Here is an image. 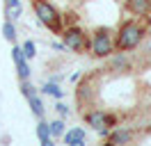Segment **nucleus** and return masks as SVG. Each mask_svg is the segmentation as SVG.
Here are the masks:
<instances>
[{"label": "nucleus", "instance_id": "nucleus-15", "mask_svg": "<svg viewBox=\"0 0 151 146\" xmlns=\"http://www.w3.org/2000/svg\"><path fill=\"white\" fill-rule=\"evenodd\" d=\"M48 128H50V135L53 137H62L64 135V121H62V119H55L53 123H48Z\"/></svg>", "mask_w": 151, "mask_h": 146}, {"label": "nucleus", "instance_id": "nucleus-17", "mask_svg": "<svg viewBox=\"0 0 151 146\" xmlns=\"http://www.w3.org/2000/svg\"><path fill=\"white\" fill-rule=\"evenodd\" d=\"M23 55H25L28 59H32V57L37 55V46H35V41H25V44H23Z\"/></svg>", "mask_w": 151, "mask_h": 146}, {"label": "nucleus", "instance_id": "nucleus-9", "mask_svg": "<svg viewBox=\"0 0 151 146\" xmlns=\"http://www.w3.org/2000/svg\"><path fill=\"white\" fill-rule=\"evenodd\" d=\"M64 142L69 146H85V130L83 128H71L69 132H64Z\"/></svg>", "mask_w": 151, "mask_h": 146}, {"label": "nucleus", "instance_id": "nucleus-11", "mask_svg": "<svg viewBox=\"0 0 151 146\" xmlns=\"http://www.w3.org/2000/svg\"><path fill=\"white\" fill-rule=\"evenodd\" d=\"M37 135H39V142H41L44 146H50V144H53V135H50L48 123H44V121L39 123V126H37Z\"/></svg>", "mask_w": 151, "mask_h": 146}, {"label": "nucleus", "instance_id": "nucleus-1", "mask_svg": "<svg viewBox=\"0 0 151 146\" xmlns=\"http://www.w3.org/2000/svg\"><path fill=\"white\" fill-rule=\"evenodd\" d=\"M142 36H144V30L135 21H124L114 34V46L119 53H128V50H135L140 46Z\"/></svg>", "mask_w": 151, "mask_h": 146}, {"label": "nucleus", "instance_id": "nucleus-6", "mask_svg": "<svg viewBox=\"0 0 151 146\" xmlns=\"http://www.w3.org/2000/svg\"><path fill=\"white\" fill-rule=\"evenodd\" d=\"M108 119L110 114H105L103 110H92V112H87L85 114V121L89 123V128H94V130H101V128L108 126ZM110 128V126H108Z\"/></svg>", "mask_w": 151, "mask_h": 146}, {"label": "nucleus", "instance_id": "nucleus-12", "mask_svg": "<svg viewBox=\"0 0 151 146\" xmlns=\"http://www.w3.org/2000/svg\"><path fill=\"white\" fill-rule=\"evenodd\" d=\"M131 69V62L124 57V55H117L112 62H110V71H117V73H122V71H128Z\"/></svg>", "mask_w": 151, "mask_h": 146}, {"label": "nucleus", "instance_id": "nucleus-4", "mask_svg": "<svg viewBox=\"0 0 151 146\" xmlns=\"http://www.w3.org/2000/svg\"><path fill=\"white\" fill-rule=\"evenodd\" d=\"M62 39H64V46L71 48L73 53H87L89 46H92V39L87 36V32L83 27H78V25H69L64 30Z\"/></svg>", "mask_w": 151, "mask_h": 146}, {"label": "nucleus", "instance_id": "nucleus-18", "mask_svg": "<svg viewBox=\"0 0 151 146\" xmlns=\"http://www.w3.org/2000/svg\"><path fill=\"white\" fill-rule=\"evenodd\" d=\"M57 112H60L62 117H66V114H69V110H66V105H64V103H57Z\"/></svg>", "mask_w": 151, "mask_h": 146}, {"label": "nucleus", "instance_id": "nucleus-3", "mask_svg": "<svg viewBox=\"0 0 151 146\" xmlns=\"http://www.w3.org/2000/svg\"><path fill=\"white\" fill-rule=\"evenodd\" d=\"M89 50H92L94 57H110L117 50L114 39H112V30L110 27H96L92 32V46H89Z\"/></svg>", "mask_w": 151, "mask_h": 146}, {"label": "nucleus", "instance_id": "nucleus-13", "mask_svg": "<svg viewBox=\"0 0 151 146\" xmlns=\"http://www.w3.org/2000/svg\"><path fill=\"white\" fill-rule=\"evenodd\" d=\"M2 34H5L7 41H16V27H14V23H12L9 18H7L5 25H2Z\"/></svg>", "mask_w": 151, "mask_h": 146}, {"label": "nucleus", "instance_id": "nucleus-5", "mask_svg": "<svg viewBox=\"0 0 151 146\" xmlns=\"http://www.w3.org/2000/svg\"><path fill=\"white\" fill-rule=\"evenodd\" d=\"M12 57H14V64H16L19 78H21V80H28V78H30V66H28V57L23 55V48L14 46V50H12Z\"/></svg>", "mask_w": 151, "mask_h": 146}, {"label": "nucleus", "instance_id": "nucleus-8", "mask_svg": "<svg viewBox=\"0 0 151 146\" xmlns=\"http://www.w3.org/2000/svg\"><path fill=\"white\" fill-rule=\"evenodd\" d=\"M126 9L135 16H144L151 9V0H126Z\"/></svg>", "mask_w": 151, "mask_h": 146}, {"label": "nucleus", "instance_id": "nucleus-7", "mask_svg": "<svg viewBox=\"0 0 151 146\" xmlns=\"http://www.w3.org/2000/svg\"><path fill=\"white\" fill-rule=\"evenodd\" d=\"M131 142H133L131 130H114V132H108V144L110 146H122V144H131Z\"/></svg>", "mask_w": 151, "mask_h": 146}, {"label": "nucleus", "instance_id": "nucleus-10", "mask_svg": "<svg viewBox=\"0 0 151 146\" xmlns=\"http://www.w3.org/2000/svg\"><path fill=\"white\" fill-rule=\"evenodd\" d=\"M21 11H23V7H21V0H5V16L9 18V21L19 18Z\"/></svg>", "mask_w": 151, "mask_h": 146}, {"label": "nucleus", "instance_id": "nucleus-14", "mask_svg": "<svg viewBox=\"0 0 151 146\" xmlns=\"http://www.w3.org/2000/svg\"><path fill=\"white\" fill-rule=\"evenodd\" d=\"M28 103H30V107H32V112H35V117H37V119L44 117V105H41V100H39L37 96H30Z\"/></svg>", "mask_w": 151, "mask_h": 146}, {"label": "nucleus", "instance_id": "nucleus-2", "mask_svg": "<svg viewBox=\"0 0 151 146\" xmlns=\"http://www.w3.org/2000/svg\"><path fill=\"white\" fill-rule=\"evenodd\" d=\"M32 7H35L37 18L50 32H55V34L62 32V14L57 11V7L53 2H48V0H32Z\"/></svg>", "mask_w": 151, "mask_h": 146}, {"label": "nucleus", "instance_id": "nucleus-16", "mask_svg": "<svg viewBox=\"0 0 151 146\" xmlns=\"http://www.w3.org/2000/svg\"><path fill=\"white\" fill-rule=\"evenodd\" d=\"M41 91H44V94H48V96H55V98H62V89L57 87L55 82H46V84L41 87Z\"/></svg>", "mask_w": 151, "mask_h": 146}]
</instances>
